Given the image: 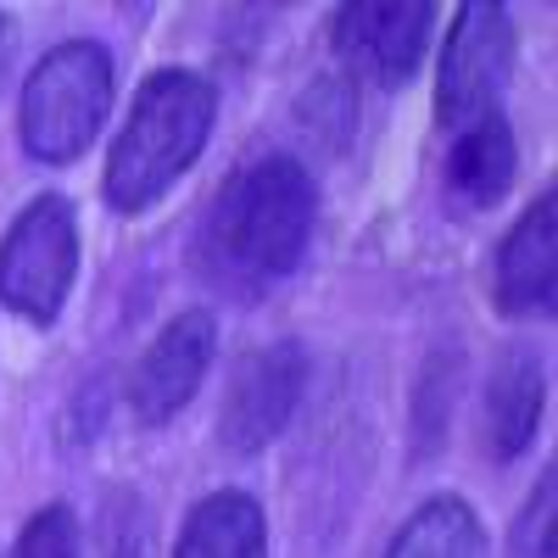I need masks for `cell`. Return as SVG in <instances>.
<instances>
[{
  "instance_id": "8992f818",
  "label": "cell",
  "mask_w": 558,
  "mask_h": 558,
  "mask_svg": "<svg viewBox=\"0 0 558 558\" xmlns=\"http://www.w3.org/2000/svg\"><path fill=\"white\" fill-rule=\"evenodd\" d=\"M302 391H307V347L302 341L252 347L235 368H229L213 441L229 458L268 452V441H279V436H286V425L296 418Z\"/></svg>"
},
{
  "instance_id": "6da1fadb",
  "label": "cell",
  "mask_w": 558,
  "mask_h": 558,
  "mask_svg": "<svg viewBox=\"0 0 558 558\" xmlns=\"http://www.w3.org/2000/svg\"><path fill=\"white\" fill-rule=\"evenodd\" d=\"M318 223V184L302 157L268 151L229 173L191 241V268L207 291L257 302L302 268Z\"/></svg>"
},
{
  "instance_id": "9a60e30c",
  "label": "cell",
  "mask_w": 558,
  "mask_h": 558,
  "mask_svg": "<svg viewBox=\"0 0 558 558\" xmlns=\"http://www.w3.org/2000/svg\"><path fill=\"white\" fill-rule=\"evenodd\" d=\"M151 508L134 486L112 481L96 508V558H151Z\"/></svg>"
},
{
  "instance_id": "30bf717a",
  "label": "cell",
  "mask_w": 558,
  "mask_h": 558,
  "mask_svg": "<svg viewBox=\"0 0 558 558\" xmlns=\"http://www.w3.org/2000/svg\"><path fill=\"white\" fill-rule=\"evenodd\" d=\"M547 408V368L525 341H508L486 375V452L492 463H514L531 452Z\"/></svg>"
},
{
  "instance_id": "277c9868",
  "label": "cell",
  "mask_w": 558,
  "mask_h": 558,
  "mask_svg": "<svg viewBox=\"0 0 558 558\" xmlns=\"http://www.w3.org/2000/svg\"><path fill=\"white\" fill-rule=\"evenodd\" d=\"M78 279V207L62 191L34 196L0 235V302L23 324L51 330Z\"/></svg>"
},
{
  "instance_id": "52a82bcc",
  "label": "cell",
  "mask_w": 558,
  "mask_h": 558,
  "mask_svg": "<svg viewBox=\"0 0 558 558\" xmlns=\"http://www.w3.org/2000/svg\"><path fill=\"white\" fill-rule=\"evenodd\" d=\"M436 7L430 0H352L330 17V51L352 78L402 89L430 51Z\"/></svg>"
},
{
  "instance_id": "4fadbf2b",
  "label": "cell",
  "mask_w": 558,
  "mask_h": 558,
  "mask_svg": "<svg viewBox=\"0 0 558 558\" xmlns=\"http://www.w3.org/2000/svg\"><path fill=\"white\" fill-rule=\"evenodd\" d=\"M380 558H492V536L470 497L441 492L413 508Z\"/></svg>"
},
{
  "instance_id": "2e32d148",
  "label": "cell",
  "mask_w": 558,
  "mask_h": 558,
  "mask_svg": "<svg viewBox=\"0 0 558 558\" xmlns=\"http://www.w3.org/2000/svg\"><path fill=\"white\" fill-rule=\"evenodd\" d=\"M296 123L324 140L330 151H347L352 134H357V96H352V78H313L296 101Z\"/></svg>"
},
{
  "instance_id": "8fae6325",
  "label": "cell",
  "mask_w": 558,
  "mask_h": 558,
  "mask_svg": "<svg viewBox=\"0 0 558 558\" xmlns=\"http://www.w3.org/2000/svg\"><path fill=\"white\" fill-rule=\"evenodd\" d=\"M514 173H520V140H514V129H508L502 112H486L470 129L452 134L447 168H441V191L463 213H481V207H497L508 196Z\"/></svg>"
},
{
  "instance_id": "5b68a950",
  "label": "cell",
  "mask_w": 558,
  "mask_h": 558,
  "mask_svg": "<svg viewBox=\"0 0 558 558\" xmlns=\"http://www.w3.org/2000/svg\"><path fill=\"white\" fill-rule=\"evenodd\" d=\"M514 57H520V34H514L508 7H497V0L458 7L447 23L441 62H436V123L458 134L486 112H502Z\"/></svg>"
},
{
  "instance_id": "7a4b0ae2",
  "label": "cell",
  "mask_w": 558,
  "mask_h": 558,
  "mask_svg": "<svg viewBox=\"0 0 558 558\" xmlns=\"http://www.w3.org/2000/svg\"><path fill=\"white\" fill-rule=\"evenodd\" d=\"M218 123V84L196 68H157L140 78L134 107L107 151L101 202L118 218L157 207L196 168Z\"/></svg>"
},
{
  "instance_id": "7c38bea8",
  "label": "cell",
  "mask_w": 558,
  "mask_h": 558,
  "mask_svg": "<svg viewBox=\"0 0 558 558\" xmlns=\"http://www.w3.org/2000/svg\"><path fill=\"white\" fill-rule=\"evenodd\" d=\"M173 558H268V514L241 486L207 492L179 525Z\"/></svg>"
},
{
  "instance_id": "e0dca14e",
  "label": "cell",
  "mask_w": 558,
  "mask_h": 558,
  "mask_svg": "<svg viewBox=\"0 0 558 558\" xmlns=\"http://www.w3.org/2000/svg\"><path fill=\"white\" fill-rule=\"evenodd\" d=\"M84 553V525L73 514V502H45L28 514L7 558H78Z\"/></svg>"
},
{
  "instance_id": "3957f363",
  "label": "cell",
  "mask_w": 558,
  "mask_h": 558,
  "mask_svg": "<svg viewBox=\"0 0 558 558\" xmlns=\"http://www.w3.org/2000/svg\"><path fill=\"white\" fill-rule=\"evenodd\" d=\"M118 96V62L101 39H62L51 45L17 96V140L34 162L68 168L89 151Z\"/></svg>"
},
{
  "instance_id": "ba28073f",
  "label": "cell",
  "mask_w": 558,
  "mask_h": 558,
  "mask_svg": "<svg viewBox=\"0 0 558 558\" xmlns=\"http://www.w3.org/2000/svg\"><path fill=\"white\" fill-rule=\"evenodd\" d=\"M213 357H218V318L207 307L173 313L129 368L123 402L134 413V425L162 430L168 418H179V408H191V397L202 391Z\"/></svg>"
},
{
  "instance_id": "ac0fdd59",
  "label": "cell",
  "mask_w": 558,
  "mask_h": 558,
  "mask_svg": "<svg viewBox=\"0 0 558 558\" xmlns=\"http://www.w3.org/2000/svg\"><path fill=\"white\" fill-rule=\"evenodd\" d=\"M553 497H558V475L542 470L514 520V536H508V558H553Z\"/></svg>"
},
{
  "instance_id": "9c48e42d",
  "label": "cell",
  "mask_w": 558,
  "mask_h": 558,
  "mask_svg": "<svg viewBox=\"0 0 558 558\" xmlns=\"http://www.w3.org/2000/svg\"><path fill=\"white\" fill-rule=\"evenodd\" d=\"M492 302L502 318H553L558 307V202L542 191L492 257Z\"/></svg>"
},
{
  "instance_id": "d6986e66",
  "label": "cell",
  "mask_w": 558,
  "mask_h": 558,
  "mask_svg": "<svg viewBox=\"0 0 558 558\" xmlns=\"http://www.w3.org/2000/svg\"><path fill=\"white\" fill-rule=\"evenodd\" d=\"M17 62V17L0 12V89H7V73Z\"/></svg>"
},
{
  "instance_id": "5bb4252c",
  "label": "cell",
  "mask_w": 558,
  "mask_h": 558,
  "mask_svg": "<svg viewBox=\"0 0 558 558\" xmlns=\"http://www.w3.org/2000/svg\"><path fill=\"white\" fill-rule=\"evenodd\" d=\"M458 375H463V352L458 347H436L425 357L413 380V458H436V447L447 441V418L458 402Z\"/></svg>"
}]
</instances>
